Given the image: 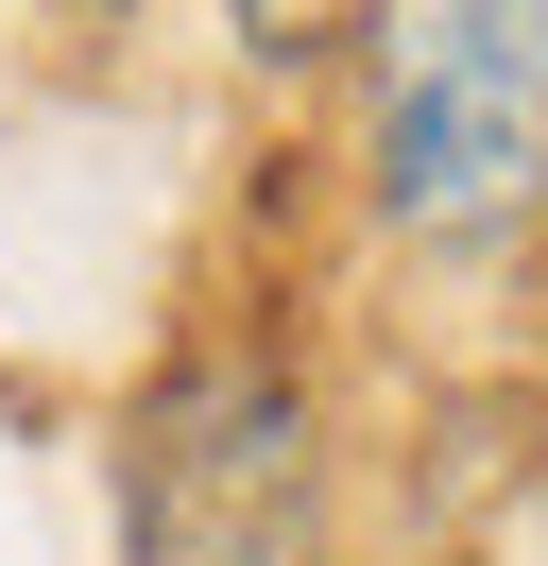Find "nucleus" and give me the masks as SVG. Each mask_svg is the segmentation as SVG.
I'll use <instances>...</instances> for the list:
<instances>
[{"instance_id":"obj_1","label":"nucleus","mask_w":548,"mask_h":566,"mask_svg":"<svg viewBox=\"0 0 548 566\" xmlns=\"http://www.w3.org/2000/svg\"><path fill=\"white\" fill-rule=\"evenodd\" d=\"M360 189L429 258L531 241L548 223V0H360Z\"/></svg>"},{"instance_id":"obj_3","label":"nucleus","mask_w":548,"mask_h":566,"mask_svg":"<svg viewBox=\"0 0 548 566\" xmlns=\"http://www.w3.org/2000/svg\"><path fill=\"white\" fill-rule=\"evenodd\" d=\"M223 18H240V52H257V70H308L326 35H360V0H223Z\"/></svg>"},{"instance_id":"obj_2","label":"nucleus","mask_w":548,"mask_h":566,"mask_svg":"<svg viewBox=\"0 0 548 566\" xmlns=\"http://www.w3.org/2000/svg\"><path fill=\"white\" fill-rule=\"evenodd\" d=\"M120 566H342L326 395L274 326H205L120 429Z\"/></svg>"},{"instance_id":"obj_4","label":"nucleus","mask_w":548,"mask_h":566,"mask_svg":"<svg viewBox=\"0 0 548 566\" xmlns=\"http://www.w3.org/2000/svg\"><path fill=\"white\" fill-rule=\"evenodd\" d=\"M34 18H103V0H34Z\"/></svg>"}]
</instances>
